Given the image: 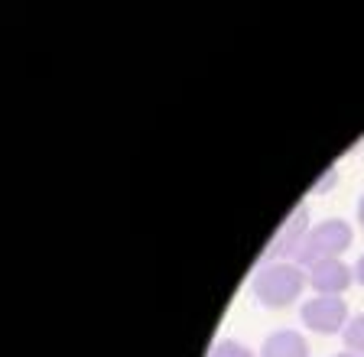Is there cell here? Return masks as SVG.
I'll list each match as a JSON object with an SVG mask.
<instances>
[{
  "mask_svg": "<svg viewBox=\"0 0 364 357\" xmlns=\"http://www.w3.org/2000/svg\"><path fill=\"white\" fill-rule=\"evenodd\" d=\"M358 218H361V224H364V195H361V202H358Z\"/></svg>",
  "mask_w": 364,
  "mask_h": 357,
  "instance_id": "cell-11",
  "label": "cell"
},
{
  "mask_svg": "<svg viewBox=\"0 0 364 357\" xmlns=\"http://www.w3.org/2000/svg\"><path fill=\"white\" fill-rule=\"evenodd\" d=\"M332 182H335V166L328 169V172H326V179H322V182L316 185V192H326V189H328V185H332Z\"/></svg>",
  "mask_w": 364,
  "mask_h": 357,
  "instance_id": "cell-9",
  "label": "cell"
},
{
  "mask_svg": "<svg viewBox=\"0 0 364 357\" xmlns=\"http://www.w3.org/2000/svg\"><path fill=\"white\" fill-rule=\"evenodd\" d=\"M309 212L306 208H296L293 218L283 224V231L270 241V247L264 251V257H260V263H277L280 257H287V253H296L299 251V243H303V237L309 234Z\"/></svg>",
  "mask_w": 364,
  "mask_h": 357,
  "instance_id": "cell-4",
  "label": "cell"
},
{
  "mask_svg": "<svg viewBox=\"0 0 364 357\" xmlns=\"http://www.w3.org/2000/svg\"><path fill=\"white\" fill-rule=\"evenodd\" d=\"M338 357H361V354H338Z\"/></svg>",
  "mask_w": 364,
  "mask_h": 357,
  "instance_id": "cell-12",
  "label": "cell"
},
{
  "mask_svg": "<svg viewBox=\"0 0 364 357\" xmlns=\"http://www.w3.org/2000/svg\"><path fill=\"white\" fill-rule=\"evenodd\" d=\"M348 319V305L335 296H318L303 305V322L318 334H335Z\"/></svg>",
  "mask_w": 364,
  "mask_h": 357,
  "instance_id": "cell-3",
  "label": "cell"
},
{
  "mask_svg": "<svg viewBox=\"0 0 364 357\" xmlns=\"http://www.w3.org/2000/svg\"><path fill=\"white\" fill-rule=\"evenodd\" d=\"M348 243H351V228L345 224V221H338V218L322 221L318 228H312L309 234L303 237L299 251H296V260L306 263V266H312V263H318V260L341 253Z\"/></svg>",
  "mask_w": 364,
  "mask_h": 357,
  "instance_id": "cell-2",
  "label": "cell"
},
{
  "mask_svg": "<svg viewBox=\"0 0 364 357\" xmlns=\"http://www.w3.org/2000/svg\"><path fill=\"white\" fill-rule=\"evenodd\" d=\"M264 357H309V344L296 331H277L264 341Z\"/></svg>",
  "mask_w": 364,
  "mask_h": 357,
  "instance_id": "cell-6",
  "label": "cell"
},
{
  "mask_svg": "<svg viewBox=\"0 0 364 357\" xmlns=\"http://www.w3.org/2000/svg\"><path fill=\"white\" fill-rule=\"evenodd\" d=\"M355 276H358V282H361V286H364V257L358 260V266H355Z\"/></svg>",
  "mask_w": 364,
  "mask_h": 357,
  "instance_id": "cell-10",
  "label": "cell"
},
{
  "mask_svg": "<svg viewBox=\"0 0 364 357\" xmlns=\"http://www.w3.org/2000/svg\"><path fill=\"white\" fill-rule=\"evenodd\" d=\"M306 286V276L299 266L293 263H267L257 276H254V296L270 309H283L289 305Z\"/></svg>",
  "mask_w": 364,
  "mask_h": 357,
  "instance_id": "cell-1",
  "label": "cell"
},
{
  "mask_svg": "<svg viewBox=\"0 0 364 357\" xmlns=\"http://www.w3.org/2000/svg\"><path fill=\"white\" fill-rule=\"evenodd\" d=\"M309 282L322 296H338V292H345V289L351 286V270L341 263V260L326 257V260H318V263H312Z\"/></svg>",
  "mask_w": 364,
  "mask_h": 357,
  "instance_id": "cell-5",
  "label": "cell"
},
{
  "mask_svg": "<svg viewBox=\"0 0 364 357\" xmlns=\"http://www.w3.org/2000/svg\"><path fill=\"white\" fill-rule=\"evenodd\" d=\"M212 357H254L250 354L247 348H244V344H237V341H218L215 344V351H212Z\"/></svg>",
  "mask_w": 364,
  "mask_h": 357,
  "instance_id": "cell-8",
  "label": "cell"
},
{
  "mask_svg": "<svg viewBox=\"0 0 364 357\" xmlns=\"http://www.w3.org/2000/svg\"><path fill=\"white\" fill-rule=\"evenodd\" d=\"M345 344H348L351 354L364 357V315H358V319L348 322V328H345Z\"/></svg>",
  "mask_w": 364,
  "mask_h": 357,
  "instance_id": "cell-7",
  "label": "cell"
}]
</instances>
